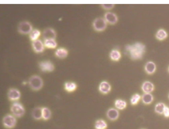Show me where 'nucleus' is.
I'll return each mask as SVG.
<instances>
[{
	"instance_id": "f257e3e1",
	"label": "nucleus",
	"mask_w": 169,
	"mask_h": 129,
	"mask_svg": "<svg viewBox=\"0 0 169 129\" xmlns=\"http://www.w3.org/2000/svg\"><path fill=\"white\" fill-rule=\"evenodd\" d=\"M126 51L129 53L130 58L133 60L141 59L145 52V46L142 43H136L125 47Z\"/></svg>"
},
{
	"instance_id": "f03ea898",
	"label": "nucleus",
	"mask_w": 169,
	"mask_h": 129,
	"mask_svg": "<svg viewBox=\"0 0 169 129\" xmlns=\"http://www.w3.org/2000/svg\"><path fill=\"white\" fill-rule=\"evenodd\" d=\"M28 85L33 91H39L43 87V81L40 76L33 75L29 79Z\"/></svg>"
},
{
	"instance_id": "7ed1b4c3",
	"label": "nucleus",
	"mask_w": 169,
	"mask_h": 129,
	"mask_svg": "<svg viewBox=\"0 0 169 129\" xmlns=\"http://www.w3.org/2000/svg\"><path fill=\"white\" fill-rule=\"evenodd\" d=\"M10 110L11 114L16 118L22 117L25 112V110L23 105L17 102L12 103L11 106Z\"/></svg>"
},
{
	"instance_id": "20e7f679",
	"label": "nucleus",
	"mask_w": 169,
	"mask_h": 129,
	"mask_svg": "<svg viewBox=\"0 0 169 129\" xmlns=\"http://www.w3.org/2000/svg\"><path fill=\"white\" fill-rule=\"evenodd\" d=\"M2 122L5 128L11 129L15 128L17 125V120L12 114H8L4 117Z\"/></svg>"
},
{
	"instance_id": "39448f33",
	"label": "nucleus",
	"mask_w": 169,
	"mask_h": 129,
	"mask_svg": "<svg viewBox=\"0 0 169 129\" xmlns=\"http://www.w3.org/2000/svg\"><path fill=\"white\" fill-rule=\"evenodd\" d=\"M107 26V22L104 18L98 17L93 21V27L95 31L101 32L104 31Z\"/></svg>"
},
{
	"instance_id": "423d86ee",
	"label": "nucleus",
	"mask_w": 169,
	"mask_h": 129,
	"mask_svg": "<svg viewBox=\"0 0 169 129\" xmlns=\"http://www.w3.org/2000/svg\"><path fill=\"white\" fill-rule=\"evenodd\" d=\"M31 24L28 21H23L19 24L18 26V31L22 34H30L33 30Z\"/></svg>"
},
{
	"instance_id": "0eeeda50",
	"label": "nucleus",
	"mask_w": 169,
	"mask_h": 129,
	"mask_svg": "<svg viewBox=\"0 0 169 129\" xmlns=\"http://www.w3.org/2000/svg\"><path fill=\"white\" fill-rule=\"evenodd\" d=\"M21 93L19 90L15 88H11L8 93V97L10 101L16 102L21 98Z\"/></svg>"
},
{
	"instance_id": "6e6552de",
	"label": "nucleus",
	"mask_w": 169,
	"mask_h": 129,
	"mask_svg": "<svg viewBox=\"0 0 169 129\" xmlns=\"http://www.w3.org/2000/svg\"><path fill=\"white\" fill-rule=\"evenodd\" d=\"M104 19L110 24L115 25L118 21V17L116 14L112 12H107L105 14Z\"/></svg>"
},
{
	"instance_id": "1a4fd4ad",
	"label": "nucleus",
	"mask_w": 169,
	"mask_h": 129,
	"mask_svg": "<svg viewBox=\"0 0 169 129\" xmlns=\"http://www.w3.org/2000/svg\"><path fill=\"white\" fill-rule=\"evenodd\" d=\"M39 66L43 72H52L55 69L54 64L50 61L40 62Z\"/></svg>"
},
{
	"instance_id": "9d476101",
	"label": "nucleus",
	"mask_w": 169,
	"mask_h": 129,
	"mask_svg": "<svg viewBox=\"0 0 169 129\" xmlns=\"http://www.w3.org/2000/svg\"><path fill=\"white\" fill-rule=\"evenodd\" d=\"M44 40L54 39L56 38L57 34L54 29L52 28H47L44 30L42 34Z\"/></svg>"
},
{
	"instance_id": "9b49d317",
	"label": "nucleus",
	"mask_w": 169,
	"mask_h": 129,
	"mask_svg": "<svg viewBox=\"0 0 169 129\" xmlns=\"http://www.w3.org/2000/svg\"><path fill=\"white\" fill-rule=\"evenodd\" d=\"M120 113L118 110L114 108L109 109L106 113V116L111 121H114L117 120L119 117Z\"/></svg>"
},
{
	"instance_id": "f8f14e48",
	"label": "nucleus",
	"mask_w": 169,
	"mask_h": 129,
	"mask_svg": "<svg viewBox=\"0 0 169 129\" xmlns=\"http://www.w3.org/2000/svg\"><path fill=\"white\" fill-rule=\"evenodd\" d=\"M141 88L144 93H151L155 89V86L151 82L146 81L142 83Z\"/></svg>"
},
{
	"instance_id": "ddd939ff",
	"label": "nucleus",
	"mask_w": 169,
	"mask_h": 129,
	"mask_svg": "<svg viewBox=\"0 0 169 129\" xmlns=\"http://www.w3.org/2000/svg\"><path fill=\"white\" fill-rule=\"evenodd\" d=\"M32 46L33 50L36 53L42 52L44 51L45 48L44 44L40 39H38L35 41L32 42Z\"/></svg>"
},
{
	"instance_id": "4468645a",
	"label": "nucleus",
	"mask_w": 169,
	"mask_h": 129,
	"mask_svg": "<svg viewBox=\"0 0 169 129\" xmlns=\"http://www.w3.org/2000/svg\"><path fill=\"white\" fill-rule=\"evenodd\" d=\"M111 90V86L107 81H103L101 83L99 86V91L101 93L106 95L110 92Z\"/></svg>"
},
{
	"instance_id": "2eb2a0df",
	"label": "nucleus",
	"mask_w": 169,
	"mask_h": 129,
	"mask_svg": "<svg viewBox=\"0 0 169 129\" xmlns=\"http://www.w3.org/2000/svg\"><path fill=\"white\" fill-rule=\"evenodd\" d=\"M156 65L154 62L148 61L146 63L145 66V71L147 74L152 75L154 74L156 70Z\"/></svg>"
},
{
	"instance_id": "dca6fc26",
	"label": "nucleus",
	"mask_w": 169,
	"mask_h": 129,
	"mask_svg": "<svg viewBox=\"0 0 169 129\" xmlns=\"http://www.w3.org/2000/svg\"><path fill=\"white\" fill-rule=\"evenodd\" d=\"M141 100L145 105H150L153 102L154 96L151 93H144L141 96Z\"/></svg>"
},
{
	"instance_id": "f3484780",
	"label": "nucleus",
	"mask_w": 169,
	"mask_h": 129,
	"mask_svg": "<svg viewBox=\"0 0 169 129\" xmlns=\"http://www.w3.org/2000/svg\"><path fill=\"white\" fill-rule=\"evenodd\" d=\"M42 107H35L32 111V116L35 120H40L42 119Z\"/></svg>"
},
{
	"instance_id": "a211bd4d",
	"label": "nucleus",
	"mask_w": 169,
	"mask_h": 129,
	"mask_svg": "<svg viewBox=\"0 0 169 129\" xmlns=\"http://www.w3.org/2000/svg\"><path fill=\"white\" fill-rule=\"evenodd\" d=\"M168 33L166 31L163 29H160L156 33L155 37L157 40L162 41L168 37Z\"/></svg>"
},
{
	"instance_id": "6ab92c4d",
	"label": "nucleus",
	"mask_w": 169,
	"mask_h": 129,
	"mask_svg": "<svg viewBox=\"0 0 169 129\" xmlns=\"http://www.w3.org/2000/svg\"><path fill=\"white\" fill-rule=\"evenodd\" d=\"M110 58L114 61H118L122 58V55L120 51L117 49H113L110 53Z\"/></svg>"
},
{
	"instance_id": "aec40b11",
	"label": "nucleus",
	"mask_w": 169,
	"mask_h": 129,
	"mask_svg": "<svg viewBox=\"0 0 169 129\" xmlns=\"http://www.w3.org/2000/svg\"><path fill=\"white\" fill-rule=\"evenodd\" d=\"M115 106L118 110H124L127 107V103L125 100L122 99H117L114 103Z\"/></svg>"
},
{
	"instance_id": "412c9836",
	"label": "nucleus",
	"mask_w": 169,
	"mask_h": 129,
	"mask_svg": "<svg viewBox=\"0 0 169 129\" xmlns=\"http://www.w3.org/2000/svg\"><path fill=\"white\" fill-rule=\"evenodd\" d=\"M64 88L67 92L69 93H72L76 91L77 89V85L74 82H67L65 83Z\"/></svg>"
},
{
	"instance_id": "4be33fe9",
	"label": "nucleus",
	"mask_w": 169,
	"mask_h": 129,
	"mask_svg": "<svg viewBox=\"0 0 169 129\" xmlns=\"http://www.w3.org/2000/svg\"><path fill=\"white\" fill-rule=\"evenodd\" d=\"M42 119L44 121H48L50 119L52 116V112L51 110L48 107H42Z\"/></svg>"
},
{
	"instance_id": "5701e85b",
	"label": "nucleus",
	"mask_w": 169,
	"mask_h": 129,
	"mask_svg": "<svg viewBox=\"0 0 169 129\" xmlns=\"http://www.w3.org/2000/svg\"><path fill=\"white\" fill-rule=\"evenodd\" d=\"M55 55L60 58H66L68 55V51L65 48H59L55 52Z\"/></svg>"
},
{
	"instance_id": "b1692460",
	"label": "nucleus",
	"mask_w": 169,
	"mask_h": 129,
	"mask_svg": "<svg viewBox=\"0 0 169 129\" xmlns=\"http://www.w3.org/2000/svg\"><path fill=\"white\" fill-rule=\"evenodd\" d=\"M44 46L47 48L54 49L57 46V43L54 39H49L44 40Z\"/></svg>"
},
{
	"instance_id": "393cba45",
	"label": "nucleus",
	"mask_w": 169,
	"mask_h": 129,
	"mask_svg": "<svg viewBox=\"0 0 169 129\" xmlns=\"http://www.w3.org/2000/svg\"><path fill=\"white\" fill-rule=\"evenodd\" d=\"M107 127V123L104 120H97L95 122L94 125V128L95 129H106Z\"/></svg>"
},
{
	"instance_id": "a878e982",
	"label": "nucleus",
	"mask_w": 169,
	"mask_h": 129,
	"mask_svg": "<svg viewBox=\"0 0 169 129\" xmlns=\"http://www.w3.org/2000/svg\"><path fill=\"white\" fill-rule=\"evenodd\" d=\"M41 32L38 29H34L29 34V38L31 41L34 42L38 39L40 37Z\"/></svg>"
},
{
	"instance_id": "bb28decb",
	"label": "nucleus",
	"mask_w": 169,
	"mask_h": 129,
	"mask_svg": "<svg viewBox=\"0 0 169 129\" xmlns=\"http://www.w3.org/2000/svg\"><path fill=\"white\" fill-rule=\"evenodd\" d=\"M165 107H166V105L163 102H159L156 105L154 109L155 112L157 113V114L162 115L163 114Z\"/></svg>"
},
{
	"instance_id": "cd10ccee",
	"label": "nucleus",
	"mask_w": 169,
	"mask_h": 129,
	"mask_svg": "<svg viewBox=\"0 0 169 129\" xmlns=\"http://www.w3.org/2000/svg\"><path fill=\"white\" fill-rule=\"evenodd\" d=\"M141 99V96L138 93H135L132 95L131 99V105H138L140 99Z\"/></svg>"
},
{
	"instance_id": "c85d7f7f",
	"label": "nucleus",
	"mask_w": 169,
	"mask_h": 129,
	"mask_svg": "<svg viewBox=\"0 0 169 129\" xmlns=\"http://www.w3.org/2000/svg\"><path fill=\"white\" fill-rule=\"evenodd\" d=\"M102 8L104 10H110L114 7V4H102L101 5Z\"/></svg>"
},
{
	"instance_id": "c756f323",
	"label": "nucleus",
	"mask_w": 169,
	"mask_h": 129,
	"mask_svg": "<svg viewBox=\"0 0 169 129\" xmlns=\"http://www.w3.org/2000/svg\"><path fill=\"white\" fill-rule=\"evenodd\" d=\"M163 115L166 118H169V107L166 106L164 111Z\"/></svg>"
},
{
	"instance_id": "7c9ffc66",
	"label": "nucleus",
	"mask_w": 169,
	"mask_h": 129,
	"mask_svg": "<svg viewBox=\"0 0 169 129\" xmlns=\"http://www.w3.org/2000/svg\"><path fill=\"white\" fill-rule=\"evenodd\" d=\"M168 70H169V69H168Z\"/></svg>"
},
{
	"instance_id": "2f4dec72",
	"label": "nucleus",
	"mask_w": 169,
	"mask_h": 129,
	"mask_svg": "<svg viewBox=\"0 0 169 129\" xmlns=\"http://www.w3.org/2000/svg\"><path fill=\"white\" fill-rule=\"evenodd\" d=\"M168 97H169V96H168Z\"/></svg>"
}]
</instances>
